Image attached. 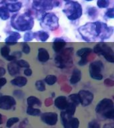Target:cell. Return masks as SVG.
I'll use <instances>...</instances> for the list:
<instances>
[{
    "mask_svg": "<svg viewBox=\"0 0 114 128\" xmlns=\"http://www.w3.org/2000/svg\"><path fill=\"white\" fill-rule=\"evenodd\" d=\"M73 50V48H68L67 49H64L62 52L58 53L57 56L55 58V62L57 64L58 68H64L67 67L68 65H71L72 64L71 54Z\"/></svg>",
    "mask_w": 114,
    "mask_h": 128,
    "instance_id": "52a82bcc",
    "label": "cell"
},
{
    "mask_svg": "<svg viewBox=\"0 0 114 128\" xmlns=\"http://www.w3.org/2000/svg\"><path fill=\"white\" fill-rule=\"evenodd\" d=\"M53 0H33V8L38 12H46L53 9Z\"/></svg>",
    "mask_w": 114,
    "mask_h": 128,
    "instance_id": "9c48e42d",
    "label": "cell"
},
{
    "mask_svg": "<svg viewBox=\"0 0 114 128\" xmlns=\"http://www.w3.org/2000/svg\"><path fill=\"white\" fill-rule=\"evenodd\" d=\"M12 55L14 56V58H16V60H17V59H19V58H20L21 57H22V52L18 51V52H14Z\"/></svg>",
    "mask_w": 114,
    "mask_h": 128,
    "instance_id": "7bdbcfd3",
    "label": "cell"
},
{
    "mask_svg": "<svg viewBox=\"0 0 114 128\" xmlns=\"http://www.w3.org/2000/svg\"><path fill=\"white\" fill-rule=\"evenodd\" d=\"M104 68V64L102 62L97 60L92 62L89 66V72L90 77L94 80L100 81L103 79L102 72Z\"/></svg>",
    "mask_w": 114,
    "mask_h": 128,
    "instance_id": "ba28073f",
    "label": "cell"
},
{
    "mask_svg": "<svg viewBox=\"0 0 114 128\" xmlns=\"http://www.w3.org/2000/svg\"><path fill=\"white\" fill-rule=\"evenodd\" d=\"M27 114L32 116H38L41 114V110L38 108H32V107H28L26 110Z\"/></svg>",
    "mask_w": 114,
    "mask_h": 128,
    "instance_id": "4316f807",
    "label": "cell"
},
{
    "mask_svg": "<svg viewBox=\"0 0 114 128\" xmlns=\"http://www.w3.org/2000/svg\"><path fill=\"white\" fill-rule=\"evenodd\" d=\"M103 128H114V123H110V124H106L104 126Z\"/></svg>",
    "mask_w": 114,
    "mask_h": 128,
    "instance_id": "f6af8a7d",
    "label": "cell"
},
{
    "mask_svg": "<svg viewBox=\"0 0 114 128\" xmlns=\"http://www.w3.org/2000/svg\"><path fill=\"white\" fill-rule=\"evenodd\" d=\"M24 74H25V76H28V77H30V76L32 75V69H30V68H26V70H24Z\"/></svg>",
    "mask_w": 114,
    "mask_h": 128,
    "instance_id": "60d3db41",
    "label": "cell"
},
{
    "mask_svg": "<svg viewBox=\"0 0 114 128\" xmlns=\"http://www.w3.org/2000/svg\"><path fill=\"white\" fill-rule=\"evenodd\" d=\"M8 70L10 75L12 76H16L20 73V68L15 61L11 62L8 64Z\"/></svg>",
    "mask_w": 114,
    "mask_h": 128,
    "instance_id": "d6986e66",
    "label": "cell"
},
{
    "mask_svg": "<svg viewBox=\"0 0 114 128\" xmlns=\"http://www.w3.org/2000/svg\"><path fill=\"white\" fill-rule=\"evenodd\" d=\"M10 2H16L18 0H9Z\"/></svg>",
    "mask_w": 114,
    "mask_h": 128,
    "instance_id": "c3c4849f",
    "label": "cell"
},
{
    "mask_svg": "<svg viewBox=\"0 0 114 128\" xmlns=\"http://www.w3.org/2000/svg\"><path fill=\"white\" fill-rule=\"evenodd\" d=\"M88 60L87 59V57H84V58H81V60L78 62V65L80 66H86V64H88Z\"/></svg>",
    "mask_w": 114,
    "mask_h": 128,
    "instance_id": "ab89813d",
    "label": "cell"
},
{
    "mask_svg": "<svg viewBox=\"0 0 114 128\" xmlns=\"http://www.w3.org/2000/svg\"><path fill=\"white\" fill-rule=\"evenodd\" d=\"M6 71L5 70V68H2V67H0V78H2L3 76L6 74Z\"/></svg>",
    "mask_w": 114,
    "mask_h": 128,
    "instance_id": "bcb514c9",
    "label": "cell"
},
{
    "mask_svg": "<svg viewBox=\"0 0 114 128\" xmlns=\"http://www.w3.org/2000/svg\"><path fill=\"white\" fill-rule=\"evenodd\" d=\"M11 84L18 88H22L26 86L28 83V79L24 76H17L11 80Z\"/></svg>",
    "mask_w": 114,
    "mask_h": 128,
    "instance_id": "2e32d148",
    "label": "cell"
},
{
    "mask_svg": "<svg viewBox=\"0 0 114 128\" xmlns=\"http://www.w3.org/2000/svg\"><path fill=\"white\" fill-rule=\"evenodd\" d=\"M88 128H100V125L96 120H93L88 124Z\"/></svg>",
    "mask_w": 114,
    "mask_h": 128,
    "instance_id": "f35d334b",
    "label": "cell"
},
{
    "mask_svg": "<svg viewBox=\"0 0 114 128\" xmlns=\"http://www.w3.org/2000/svg\"><path fill=\"white\" fill-rule=\"evenodd\" d=\"M22 52L24 54L28 55L31 52V48H30V46L28 45L26 42H24V43H22Z\"/></svg>",
    "mask_w": 114,
    "mask_h": 128,
    "instance_id": "d590c367",
    "label": "cell"
},
{
    "mask_svg": "<svg viewBox=\"0 0 114 128\" xmlns=\"http://www.w3.org/2000/svg\"><path fill=\"white\" fill-rule=\"evenodd\" d=\"M16 63L20 68H29L30 67V64L24 60H18V62H16Z\"/></svg>",
    "mask_w": 114,
    "mask_h": 128,
    "instance_id": "e575fe53",
    "label": "cell"
},
{
    "mask_svg": "<svg viewBox=\"0 0 114 128\" xmlns=\"http://www.w3.org/2000/svg\"><path fill=\"white\" fill-rule=\"evenodd\" d=\"M10 52H11V50H10V48L8 46H3V47H2L1 49H0V54H1V56H2V57H4V58L10 55Z\"/></svg>",
    "mask_w": 114,
    "mask_h": 128,
    "instance_id": "f546056e",
    "label": "cell"
},
{
    "mask_svg": "<svg viewBox=\"0 0 114 128\" xmlns=\"http://www.w3.org/2000/svg\"><path fill=\"white\" fill-rule=\"evenodd\" d=\"M2 124H3V116L0 114V125H2Z\"/></svg>",
    "mask_w": 114,
    "mask_h": 128,
    "instance_id": "7dc6e473",
    "label": "cell"
},
{
    "mask_svg": "<svg viewBox=\"0 0 114 128\" xmlns=\"http://www.w3.org/2000/svg\"><path fill=\"white\" fill-rule=\"evenodd\" d=\"M61 116V120H62V124L64 128H72L70 126V122L73 116H70V114L66 113L65 111H62L60 114Z\"/></svg>",
    "mask_w": 114,
    "mask_h": 128,
    "instance_id": "ac0fdd59",
    "label": "cell"
},
{
    "mask_svg": "<svg viewBox=\"0 0 114 128\" xmlns=\"http://www.w3.org/2000/svg\"><path fill=\"white\" fill-rule=\"evenodd\" d=\"M68 100L70 102H72L75 105H76L77 106L80 104V98H79V96H78V94H70V96H68Z\"/></svg>",
    "mask_w": 114,
    "mask_h": 128,
    "instance_id": "83f0119b",
    "label": "cell"
},
{
    "mask_svg": "<svg viewBox=\"0 0 114 128\" xmlns=\"http://www.w3.org/2000/svg\"><path fill=\"white\" fill-rule=\"evenodd\" d=\"M42 28L50 31H55L60 27L59 18L54 13H44L40 19Z\"/></svg>",
    "mask_w": 114,
    "mask_h": 128,
    "instance_id": "5b68a950",
    "label": "cell"
},
{
    "mask_svg": "<svg viewBox=\"0 0 114 128\" xmlns=\"http://www.w3.org/2000/svg\"><path fill=\"white\" fill-rule=\"evenodd\" d=\"M85 1H86V2H92L93 0H85Z\"/></svg>",
    "mask_w": 114,
    "mask_h": 128,
    "instance_id": "f907efd6",
    "label": "cell"
},
{
    "mask_svg": "<svg viewBox=\"0 0 114 128\" xmlns=\"http://www.w3.org/2000/svg\"><path fill=\"white\" fill-rule=\"evenodd\" d=\"M53 42H53L52 48H53V50H54V52L57 53V54L62 52L67 45V43L66 42V41L61 38H55L53 40Z\"/></svg>",
    "mask_w": 114,
    "mask_h": 128,
    "instance_id": "4fadbf2b",
    "label": "cell"
},
{
    "mask_svg": "<svg viewBox=\"0 0 114 128\" xmlns=\"http://www.w3.org/2000/svg\"><path fill=\"white\" fill-rule=\"evenodd\" d=\"M16 106V100L13 96L4 95L0 96V109L3 110H10Z\"/></svg>",
    "mask_w": 114,
    "mask_h": 128,
    "instance_id": "30bf717a",
    "label": "cell"
},
{
    "mask_svg": "<svg viewBox=\"0 0 114 128\" xmlns=\"http://www.w3.org/2000/svg\"><path fill=\"white\" fill-rule=\"evenodd\" d=\"M11 26L18 32H28L32 30L34 27V20L28 12L15 14L11 19Z\"/></svg>",
    "mask_w": 114,
    "mask_h": 128,
    "instance_id": "6da1fadb",
    "label": "cell"
},
{
    "mask_svg": "<svg viewBox=\"0 0 114 128\" xmlns=\"http://www.w3.org/2000/svg\"><path fill=\"white\" fill-rule=\"evenodd\" d=\"M35 85H36V88L39 92H43L44 91H46V84H45V82L43 80H38L36 82Z\"/></svg>",
    "mask_w": 114,
    "mask_h": 128,
    "instance_id": "f1b7e54d",
    "label": "cell"
},
{
    "mask_svg": "<svg viewBox=\"0 0 114 128\" xmlns=\"http://www.w3.org/2000/svg\"><path fill=\"white\" fill-rule=\"evenodd\" d=\"M105 16L108 19H114V8H110L107 10Z\"/></svg>",
    "mask_w": 114,
    "mask_h": 128,
    "instance_id": "74e56055",
    "label": "cell"
},
{
    "mask_svg": "<svg viewBox=\"0 0 114 128\" xmlns=\"http://www.w3.org/2000/svg\"><path fill=\"white\" fill-rule=\"evenodd\" d=\"M57 80H58V78L56 76H54V75H48L45 78L44 82H46V84L49 85V86H53L57 82Z\"/></svg>",
    "mask_w": 114,
    "mask_h": 128,
    "instance_id": "484cf974",
    "label": "cell"
},
{
    "mask_svg": "<svg viewBox=\"0 0 114 128\" xmlns=\"http://www.w3.org/2000/svg\"><path fill=\"white\" fill-rule=\"evenodd\" d=\"M92 52H93V50L92 48H83L77 51L76 55L80 58H84V57H88Z\"/></svg>",
    "mask_w": 114,
    "mask_h": 128,
    "instance_id": "cb8c5ba5",
    "label": "cell"
},
{
    "mask_svg": "<svg viewBox=\"0 0 114 128\" xmlns=\"http://www.w3.org/2000/svg\"><path fill=\"white\" fill-rule=\"evenodd\" d=\"M34 39H36L38 41H40L42 42H46L50 38V35L48 32L44 30H40L38 32L34 33Z\"/></svg>",
    "mask_w": 114,
    "mask_h": 128,
    "instance_id": "ffe728a7",
    "label": "cell"
},
{
    "mask_svg": "<svg viewBox=\"0 0 114 128\" xmlns=\"http://www.w3.org/2000/svg\"><path fill=\"white\" fill-rule=\"evenodd\" d=\"M7 83V80H6V78H0V90L2 89V88H3L5 85Z\"/></svg>",
    "mask_w": 114,
    "mask_h": 128,
    "instance_id": "b9f144b4",
    "label": "cell"
},
{
    "mask_svg": "<svg viewBox=\"0 0 114 128\" xmlns=\"http://www.w3.org/2000/svg\"><path fill=\"white\" fill-rule=\"evenodd\" d=\"M82 79V72L78 68H75L72 72V75L70 79V84L72 85L78 84Z\"/></svg>",
    "mask_w": 114,
    "mask_h": 128,
    "instance_id": "44dd1931",
    "label": "cell"
},
{
    "mask_svg": "<svg viewBox=\"0 0 114 128\" xmlns=\"http://www.w3.org/2000/svg\"><path fill=\"white\" fill-rule=\"evenodd\" d=\"M87 13L90 18H95L98 15V10L95 7H92L88 9Z\"/></svg>",
    "mask_w": 114,
    "mask_h": 128,
    "instance_id": "836d02e7",
    "label": "cell"
},
{
    "mask_svg": "<svg viewBox=\"0 0 114 128\" xmlns=\"http://www.w3.org/2000/svg\"><path fill=\"white\" fill-rule=\"evenodd\" d=\"M5 59H6L7 61H9V62H14V61H15V60H16L14 56H12V55H10V54L9 55V56H7V57H6Z\"/></svg>",
    "mask_w": 114,
    "mask_h": 128,
    "instance_id": "ee69618b",
    "label": "cell"
},
{
    "mask_svg": "<svg viewBox=\"0 0 114 128\" xmlns=\"http://www.w3.org/2000/svg\"><path fill=\"white\" fill-rule=\"evenodd\" d=\"M34 39V32L31 31H28L26 32L24 36V42H32V40Z\"/></svg>",
    "mask_w": 114,
    "mask_h": 128,
    "instance_id": "1f68e13d",
    "label": "cell"
},
{
    "mask_svg": "<svg viewBox=\"0 0 114 128\" xmlns=\"http://www.w3.org/2000/svg\"><path fill=\"white\" fill-rule=\"evenodd\" d=\"M110 5V1L109 0H98L97 2V6L99 8H108Z\"/></svg>",
    "mask_w": 114,
    "mask_h": 128,
    "instance_id": "d6a6232c",
    "label": "cell"
},
{
    "mask_svg": "<svg viewBox=\"0 0 114 128\" xmlns=\"http://www.w3.org/2000/svg\"><path fill=\"white\" fill-rule=\"evenodd\" d=\"M20 121V119L17 117H13V118H10L9 120L7 121V123H6V127L8 128H10L11 127L15 125L16 124L18 123Z\"/></svg>",
    "mask_w": 114,
    "mask_h": 128,
    "instance_id": "4dcf8cb0",
    "label": "cell"
},
{
    "mask_svg": "<svg viewBox=\"0 0 114 128\" xmlns=\"http://www.w3.org/2000/svg\"><path fill=\"white\" fill-rule=\"evenodd\" d=\"M6 8L8 9V11L12 13L19 12L21 8H22V2H14L12 4H6Z\"/></svg>",
    "mask_w": 114,
    "mask_h": 128,
    "instance_id": "7402d4cb",
    "label": "cell"
},
{
    "mask_svg": "<svg viewBox=\"0 0 114 128\" xmlns=\"http://www.w3.org/2000/svg\"><path fill=\"white\" fill-rule=\"evenodd\" d=\"M64 1H65V2H70L71 0H64Z\"/></svg>",
    "mask_w": 114,
    "mask_h": 128,
    "instance_id": "681fc988",
    "label": "cell"
},
{
    "mask_svg": "<svg viewBox=\"0 0 114 128\" xmlns=\"http://www.w3.org/2000/svg\"><path fill=\"white\" fill-rule=\"evenodd\" d=\"M50 54L46 48H40L38 49V59L41 62L45 63L50 60Z\"/></svg>",
    "mask_w": 114,
    "mask_h": 128,
    "instance_id": "e0dca14e",
    "label": "cell"
},
{
    "mask_svg": "<svg viewBox=\"0 0 114 128\" xmlns=\"http://www.w3.org/2000/svg\"><path fill=\"white\" fill-rule=\"evenodd\" d=\"M70 126L72 128H79L80 121L77 118H72L70 122Z\"/></svg>",
    "mask_w": 114,
    "mask_h": 128,
    "instance_id": "8d00e7d4",
    "label": "cell"
},
{
    "mask_svg": "<svg viewBox=\"0 0 114 128\" xmlns=\"http://www.w3.org/2000/svg\"><path fill=\"white\" fill-rule=\"evenodd\" d=\"M96 112L106 119L113 120L114 118V104L110 98H104L96 107Z\"/></svg>",
    "mask_w": 114,
    "mask_h": 128,
    "instance_id": "7a4b0ae2",
    "label": "cell"
},
{
    "mask_svg": "<svg viewBox=\"0 0 114 128\" xmlns=\"http://www.w3.org/2000/svg\"><path fill=\"white\" fill-rule=\"evenodd\" d=\"M21 38V35L19 32H9V36L5 39V42L8 46L15 45Z\"/></svg>",
    "mask_w": 114,
    "mask_h": 128,
    "instance_id": "9a60e30c",
    "label": "cell"
},
{
    "mask_svg": "<svg viewBox=\"0 0 114 128\" xmlns=\"http://www.w3.org/2000/svg\"><path fill=\"white\" fill-rule=\"evenodd\" d=\"M93 52L98 56H104L108 62L114 63V52L112 48L104 42H100L94 46Z\"/></svg>",
    "mask_w": 114,
    "mask_h": 128,
    "instance_id": "8992f818",
    "label": "cell"
},
{
    "mask_svg": "<svg viewBox=\"0 0 114 128\" xmlns=\"http://www.w3.org/2000/svg\"><path fill=\"white\" fill-rule=\"evenodd\" d=\"M10 12L6 8V6H2L0 7V18L2 20H8L10 18Z\"/></svg>",
    "mask_w": 114,
    "mask_h": 128,
    "instance_id": "d4e9b609",
    "label": "cell"
},
{
    "mask_svg": "<svg viewBox=\"0 0 114 128\" xmlns=\"http://www.w3.org/2000/svg\"><path fill=\"white\" fill-rule=\"evenodd\" d=\"M78 32L86 42H95L98 39L96 22H89L78 28Z\"/></svg>",
    "mask_w": 114,
    "mask_h": 128,
    "instance_id": "277c9868",
    "label": "cell"
},
{
    "mask_svg": "<svg viewBox=\"0 0 114 128\" xmlns=\"http://www.w3.org/2000/svg\"><path fill=\"white\" fill-rule=\"evenodd\" d=\"M41 120L48 126H55L58 121V115L54 112H45L41 115Z\"/></svg>",
    "mask_w": 114,
    "mask_h": 128,
    "instance_id": "7c38bea8",
    "label": "cell"
},
{
    "mask_svg": "<svg viewBox=\"0 0 114 128\" xmlns=\"http://www.w3.org/2000/svg\"><path fill=\"white\" fill-rule=\"evenodd\" d=\"M27 104L28 107H32L34 108V106H42V102L39 98H36L35 96H30L27 98Z\"/></svg>",
    "mask_w": 114,
    "mask_h": 128,
    "instance_id": "603a6c76",
    "label": "cell"
},
{
    "mask_svg": "<svg viewBox=\"0 0 114 128\" xmlns=\"http://www.w3.org/2000/svg\"><path fill=\"white\" fill-rule=\"evenodd\" d=\"M63 12L67 16L68 20L75 21L81 18L83 14L82 6L77 2H69L65 5Z\"/></svg>",
    "mask_w": 114,
    "mask_h": 128,
    "instance_id": "3957f363",
    "label": "cell"
},
{
    "mask_svg": "<svg viewBox=\"0 0 114 128\" xmlns=\"http://www.w3.org/2000/svg\"><path fill=\"white\" fill-rule=\"evenodd\" d=\"M54 105L58 110L64 111L68 105V98L64 96H58L54 100Z\"/></svg>",
    "mask_w": 114,
    "mask_h": 128,
    "instance_id": "5bb4252c",
    "label": "cell"
},
{
    "mask_svg": "<svg viewBox=\"0 0 114 128\" xmlns=\"http://www.w3.org/2000/svg\"><path fill=\"white\" fill-rule=\"evenodd\" d=\"M78 94L80 98V104L84 107L90 105L94 99V95L93 93L88 90H80Z\"/></svg>",
    "mask_w": 114,
    "mask_h": 128,
    "instance_id": "8fae6325",
    "label": "cell"
}]
</instances>
